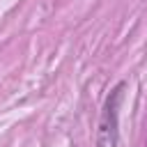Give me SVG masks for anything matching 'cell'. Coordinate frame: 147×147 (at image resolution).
Returning a JSON list of instances; mask_svg holds the SVG:
<instances>
[{"label":"cell","instance_id":"1","mask_svg":"<svg viewBox=\"0 0 147 147\" xmlns=\"http://www.w3.org/2000/svg\"><path fill=\"white\" fill-rule=\"evenodd\" d=\"M124 96V83H119L106 99L101 119H99V147H117V115H119V101Z\"/></svg>","mask_w":147,"mask_h":147}]
</instances>
